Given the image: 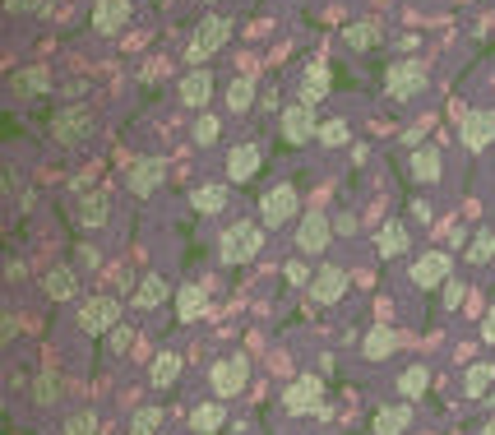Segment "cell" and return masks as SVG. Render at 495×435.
<instances>
[{"label":"cell","mask_w":495,"mask_h":435,"mask_svg":"<svg viewBox=\"0 0 495 435\" xmlns=\"http://www.w3.org/2000/svg\"><path fill=\"white\" fill-rule=\"evenodd\" d=\"M107 218H112V195H107V190H89V195L79 200V223L84 227H107Z\"/></svg>","instance_id":"obj_24"},{"label":"cell","mask_w":495,"mask_h":435,"mask_svg":"<svg viewBox=\"0 0 495 435\" xmlns=\"http://www.w3.org/2000/svg\"><path fill=\"white\" fill-rule=\"evenodd\" d=\"M130 343H134V329H130V324H116V329L107 334V352H112V357H121V352H130Z\"/></svg>","instance_id":"obj_41"},{"label":"cell","mask_w":495,"mask_h":435,"mask_svg":"<svg viewBox=\"0 0 495 435\" xmlns=\"http://www.w3.org/2000/svg\"><path fill=\"white\" fill-rule=\"evenodd\" d=\"M162 176H167L162 158H140V162H130V172H125V190L144 200V195H153V190L162 185Z\"/></svg>","instance_id":"obj_14"},{"label":"cell","mask_w":495,"mask_h":435,"mask_svg":"<svg viewBox=\"0 0 495 435\" xmlns=\"http://www.w3.org/2000/svg\"><path fill=\"white\" fill-rule=\"evenodd\" d=\"M51 140H56V144H79V140H89V130H93V112H89V107H61V112L56 116H51Z\"/></svg>","instance_id":"obj_7"},{"label":"cell","mask_w":495,"mask_h":435,"mask_svg":"<svg viewBox=\"0 0 495 435\" xmlns=\"http://www.w3.org/2000/svg\"><path fill=\"white\" fill-rule=\"evenodd\" d=\"M296 213H301V190L292 181H278L273 190H264V200H260V223L264 227H283Z\"/></svg>","instance_id":"obj_4"},{"label":"cell","mask_w":495,"mask_h":435,"mask_svg":"<svg viewBox=\"0 0 495 435\" xmlns=\"http://www.w3.org/2000/svg\"><path fill=\"white\" fill-rule=\"evenodd\" d=\"M204 306H209V292L200 287V283H185V287H176V315L190 324V320H200L204 315Z\"/></svg>","instance_id":"obj_27"},{"label":"cell","mask_w":495,"mask_h":435,"mask_svg":"<svg viewBox=\"0 0 495 435\" xmlns=\"http://www.w3.org/2000/svg\"><path fill=\"white\" fill-rule=\"evenodd\" d=\"M130 19V0H93V33H121Z\"/></svg>","instance_id":"obj_19"},{"label":"cell","mask_w":495,"mask_h":435,"mask_svg":"<svg viewBox=\"0 0 495 435\" xmlns=\"http://www.w3.org/2000/svg\"><path fill=\"white\" fill-rule=\"evenodd\" d=\"M449 274H454V260H449L445 251H426V255H417V260H412V269H407L412 287H422V292H431V287H445V283H449Z\"/></svg>","instance_id":"obj_6"},{"label":"cell","mask_w":495,"mask_h":435,"mask_svg":"<svg viewBox=\"0 0 495 435\" xmlns=\"http://www.w3.org/2000/svg\"><path fill=\"white\" fill-rule=\"evenodd\" d=\"M458 140L463 149H486L495 144V112H486V107H467V112L458 116Z\"/></svg>","instance_id":"obj_8"},{"label":"cell","mask_w":495,"mask_h":435,"mask_svg":"<svg viewBox=\"0 0 495 435\" xmlns=\"http://www.w3.org/2000/svg\"><path fill=\"white\" fill-rule=\"evenodd\" d=\"M74 324L89 338H107L121 324V302H116V296H89V302L74 311Z\"/></svg>","instance_id":"obj_2"},{"label":"cell","mask_w":495,"mask_h":435,"mask_svg":"<svg viewBox=\"0 0 495 435\" xmlns=\"http://www.w3.org/2000/svg\"><path fill=\"white\" fill-rule=\"evenodd\" d=\"M218 134H223V121L209 116V112H200V116H195V144H213Z\"/></svg>","instance_id":"obj_39"},{"label":"cell","mask_w":495,"mask_h":435,"mask_svg":"<svg viewBox=\"0 0 495 435\" xmlns=\"http://www.w3.org/2000/svg\"><path fill=\"white\" fill-rule=\"evenodd\" d=\"M362 352H366V362H384V357H394L398 352V334L394 329H366V338H362Z\"/></svg>","instance_id":"obj_25"},{"label":"cell","mask_w":495,"mask_h":435,"mask_svg":"<svg viewBox=\"0 0 495 435\" xmlns=\"http://www.w3.org/2000/svg\"><path fill=\"white\" fill-rule=\"evenodd\" d=\"M232 29H236V23H232L227 14H209V19H200L195 38H190V47H185V61H190V65H204L213 51L232 38Z\"/></svg>","instance_id":"obj_3"},{"label":"cell","mask_w":495,"mask_h":435,"mask_svg":"<svg viewBox=\"0 0 495 435\" xmlns=\"http://www.w3.org/2000/svg\"><path fill=\"white\" fill-rule=\"evenodd\" d=\"M343 42H347L352 51H371V47L380 42V23H375V19H356V23H347Z\"/></svg>","instance_id":"obj_31"},{"label":"cell","mask_w":495,"mask_h":435,"mask_svg":"<svg viewBox=\"0 0 495 435\" xmlns=\"http://www.w3.org/2000/svg\"><path fill=\"white\" fill-rule=\"evenodd\" d=\"M482 338H486V343H495V306H491V311H486V320H482Z\"/></svg>","instance_id":"obj_45"},{"label":"cell","mask_w":495,"mask_h":435,"mask_svg":"<svg viewBox=\"0 0 495 435\" xmlns=\"http://www.w3.org/2000/svg\"><path fill=\"white\" fill-rule=\"evenodd\" d=\"M245 380H251V362L245 357H223V362H213L209 371V385L218 398H236L245 389Z\"/></svg>","instance_id":"obj_9"},{"label":"cell","mask_w":495,"mask_h":435,"mask_svg":"<svg viewBox=\"0 0 495 435\" xmlns=\"http://www.w3.org/2000/svg\"><path fill=\"white\" fill-rule=\"evenodd\" d=\"M491 380H495V366H486V362L467 366V375H463V394H467V398H482V394L491 389Z\"/></svg>","instance_id":"obj_35"},{"label":"cell","mask_w":495,"mask_h":435,"mask_svg":"<svg viewBox=\"0 0 495 435\" xmlns=\"http://www.w3.org/2000/svg\"><path fill=\"white\" fill-rule=\"evenodd\" d=\"M176 93H181V107H195V112H204L209 98H213V70H204V65L185 70V79H181Z\"/></svg>","instance_id":"obj_16"},{"label":"cell","mask_w":495,"mask_h":435,"mask_svg":"<svg viewBox=\"0 0 495 435\" xmlns=\"http://www.w3.org/2000/svg\"><path fill=\"white\" fill-rule=\"evenodd\" d=\"M260 167H264V149H260V144H236V149L227 153V181H236V185L255 181Z\"/></svg>","instance_id":"obj_15"},{"label":"cell","mask_w":495,"mask_h":435,"mask_svg":"<svg viewBox=\"0 0 495 435\" xmlns=\"http://www.w3.org/2000/svg\"><path fill=\"white\" fill-rule=\"evenodd\" d=\"M329 241H334V223H329L324 213H306L296 223V251L301 255H324Z\"/></svg>","instance_id":"obj_12"},{"label":"cell","mask_w":495,"mask_h":435,"mask_svg":"<svg viewBox=\"0 0 495 435\" xmlns=\"http://www.w3.org/2000/svg\"><path fill=\"white\" fill-rule=\"evenodd\" d=\"M463 292H467L463 283H445V306H449V311H454V306L463 302Z\"/></svg>","instance_id":"obj_43"},{"label":"cell","mask_w":495,"mask_h":435,"mask_svg":"<svg viewBox=\"0 0 495 435\" xmlns=\"http://www.w3.org/2000/svg\"><path fill=\"white\" fill-rule=\"evenodd\" d=\"M477 435H495V422H486V426H482V431H477Z\"/></svg>","instance_id":"obj_47"},{"label":"cell","mask_w":495,"mask_h":435,"mask_svg":"<svg viewBox=\"0 0 495 435\" xmlns=\"http://www.w3.org/2000/svg\"><path fill=\"white\" fill-rule=\"evenodd\" d=\"M65 435H98V417L93 413H70L65 417Z\"/></svg>","instance_id":"obj_40"},{"label":"cell","mask_w":495,"mask_h":435,"mask_svg":"<svg viewBox=\"0 0 495 435\" xmlns=\"http://www.w3.org/2000/svg\"><path fill=\"white\" fill-rule=\"evenodd\" d=\"M407 172H412V181L435 185V181H440V172H445V158H440V149H435V144H417V149L407 153Z\"/></svg>","instance_id":"obj_18"},{"label":"cell","mask_w":495,"mask_h":435,"mask_svg":"<svg viewBox=\"0 0 495 435\" xmlns=\"http://www.w3.org/2000/svg\"><path fill=\"white\" fill-rule=\"evenodd\" d=\"M343 292H347V269L343 264H320L315 278H311V302L334 306V302H343Z\"/></svg>","instance_id":"obj_13"},{"label":"cell","mask_w":495,"mask_h":435,"mask_svg":"<svg viewBox=\"0 0 495 435\" xmlns=\"http://www.w3.org/2000/svg\"><path fill=\"white\" fill-rule=\"evenodd\" d=\"M431 389V371L426 366H407L403 375H398V394L403 398H422Z\"/></svg>","instance_id":"obj_34"},{"label":"cell","mask_w":495,"mask_h":435,"mask_svg":"<svg viewBox=\"0 0 495 435\" xmlns=\"http://www.w3.org/2000/svg\"><path fill=\"white\" fill-rule=\"evenodd\" d=\"M42 287H47L51 302H74V292H79V274H74L70 264H51V269H47V278H42Z\"/></svg>","instance_id":"obj_22"},{"label":"cell","mask_w":495,"mask_h":435,"mask_svg":"<svg viewBox=\"0 0 495 435\" xmlns=\"http://www.w3.org/2000/svg\"><path fill=\"white\" fill-rule=\"evenodd\" d=\"M347 121L343 116H334V121H320V134H315V144H324V149H338V144H347Z\"/></svg>","instance_id":"obj_38"},{"label":"cell","mask_w":495,"mask_h":435,"mask_svg":"<svg viewBox=\"0 0 495 435\" xmlns=\"http://www.w3.org/2000/svg\"><path fill=\"white\" fill-rule=\"evenodd\" d=\"M329 89H334V74H329V61H311L306 74H301V102H320L329 98Z\"/></svg>","instance_id":"obj_21"},{"label":"cell","mask_w":495,"mask_h":435,"mask_svg":"<svg viewBox=\"0 0 495 435\" xmlns=\"http://www.w3.org/2000/svg\"><path fill=\"white\" fill-rule=\"evenodd\" d=\"M463 260H467V264H491V260H495V232H491V227H482L473 241H467Z\"/></svg>","instance_id":"obj_33"},{"label":"cell","mask_w":495,"mask_h":435,"mask_svg":"<svg viewBox=\"0 0 495 435\" xmlns=\"http://www.w3.org/2000/svg\"><path fill=\"white\" fill-rule=\"evenodd\" d=\"M264 246V232L260 223H251V218H236V223L223 232V241H218V255H223V264H251Z\"/></svg>","instance_id":"obj_1"},{"label":"cell","mask_w":495,"mask_h":435,"mask_svg":"<svg viewBox=\"0 0 495 435\" xmlns=\"http://www.w3.org/2000/svg\"><path fill=\"white\" fill-rule=\"evenodd\" d=\"M149 380H153L158 389H172L176 380H181V357H176V352H158V357H153V371H149Z\"/></svg>","instance_id":"obj_29"},{"label":"cell","mask_w":495,"mask_h":435,"mask_svg":"<svg viewBox=\"0 0 495 435\" xmlns=\"http://www.w3.org/2000/svg\"><path fill=\"white\" fill-rule=\"evenodd\" d=\"M412 426V407L407 403H389L371 417V435H403Z\"/></svg>","instance_id":"obj_23"},{"label":"cell","mask_w":495,"mask_h":435,"mask_svg":"<svg viewBox=\"0 0 495 435\" xmlns=\"http://www.w3.org/2000/svg\"><path fill=\"white\" fill-rule=\"evenodd\" d=\"M56 398H61V375L51 371V366H42V371L33 375V403H38V407H51Z\"/></svg>","instance_id":"obj_32"},{"label":"cell","mask_w":495,"mask_h":435,"mask_svg":"<svg viewBox=\"0 0 495 435\" xmlns=\"http://www.w3.org/2000/svg\"><path fill=\"white\" fill-rule=\"evenodd\" d=\"M158 431H162V407L158 403L140 407V413L130 417V435H158Z\"/></svg>","instance_id":"obj_37"},{"label":"cell","mask_w":495,"mask_h":435,"mask_svg":"<svg viewBox=\"0 0 495 435\" xmlns=\"http://www.w3.org/2000/svg\"><path fill=\"white\" fill-rule=\"evenodd\" d=\"M320 398H324V380L320 375H296L292 385L283 389V407L292 417H306V413H315L320 407Z\"/></svg>","instance_id":"obj_11"},{"label":"cell","mask_w":495,"mask_h":435,"mask_svg":"<svg viewBox=\"0 0 495 435\" xmlns=\"http://www.w3.org/2000/svg\"><path fill=\"white\" fill-rule=\"evenodd\" d=\"M375 251H380L384 260H398V255L412 251V232H407L403 218H384V227L375 232Z\"/></svg>","instance_id":"obj_17"},{"label":"cell","mask_w":495,"mask_h":435,"mask_svg":"<svg viewBox=\"0 0 495 435\" xmlns=\"http://www.w3.org/2000/svg\"><path fill=\"white\" fill-rule=\"evenodd\" d=\"M190 209H195L200 218H213V213H223L227 209V185L223 181H204L190 190Z\"/></svg>","instance_id":"obj_20"},{"label":"cell","mask_w":495,"mask_h":435,"mask_svg":"<svg viewBox=\"0 0 495 435\" xmlns=\"http://www.w3.org/2000/svg\"><path fill=\"white\" fill-rule=\"evenodd\" d=\"M255 98H260V89H255L251 74H236L232 84H227V107H232V112H251Z\"/></svg>","instance_id":"obj_28"},{"label":"cell","mask_w":495,"mask_h":435,"mask_svg":"<svg viewBox=\"0 0 495 435\" xmlns=\"http://www.w3.org/2000/svg\"><path fill=\"white\" fill-rule=\"evenodd\" d=\"M167 296H172V287L162 283V274H144L140 287H134V306H140V311H153V306L167 302Z\"/></svg>","instance_id":"obj_26"},{"label":"cell","mask_w":495,"mask_h":435,"mask_svg":"<svg viewBox=\"0 0 495 435\" xmlns=\"http://www.w3.org/2000/svg\"><path fill=\"white\" fill-rule=\"evenodd\" d=\"M47 89H51V74L42 65H29L14 74V93H47Z\"/></svg>","instance_id":"obj_36"},{"label":"cell","mask_w":495,"mask_h":435,"mask_svg":"<svg viewBox=\"0 0 495 435\" xmlns=\"http://www.w3.org/2000/svg\"><path fill=\"white\" fill-rule=\"evenodd\" d=\"M422 89H426L422 61H394L389 70H384V93L389 98H417Z\"/></svg>","instance_id":"obj_10"},{"label":"cell","mask_w":495,"mask_h":435,"mask_svg":"<svg viewBox=\"0 0 495 435\" xmlns=\"http://www.w3.org/2000/svg\"><path fill=\"white\" fill-rule=\"evenodd\" d=\"M278 134H283V144L301 149V144H311L315 134H320V121H315V107L311 102H287L283 107V116H278Z\"/></svg>","instance_id":"obj_5"},{"label":"cell","mask_w":495,"mask_h":435,"mask_svg":"<svg viewBox=\"0 0 495 435\" xmlns=\"http://www.w3.org/2000/svg\"><path fill=\"white\" fill-rule=\"evenodd\" d=\"M283 278L292 283V287H311V269H306V260H287V269H283Z\"/></svg>","instance_id":"obj_42"},{"label":"cell","mask_w":495,"mask_h":435,"mask_svg":"<svg viewBox=\"0 0 495 435\" xmlns=\"http://www.w3.org/2000/svg\"><path fill=\"white\" fill-rule=\"evenodd\" d=\"M223 422H227V407H223V403H200L195 413H190V426H195L200 435L223 431Z\"/></svg>","instance_id":"obj_30"},{"label":"cell","mask_w":495,"mask_h":435,"mask_svg":"<svg viewBox=\"0 0 495 435\" xmlns=\"http://www.w3.org/2000/svg\"><path fill=\"white\" fill-rule=\"evenodd\" d=\"M38 5H42V0H5V10H14V14H29Z\"/></svg>","instance_id":"obj_44"},{"label":"cell","mask_w":495,"mask_h":435,"mask_svg":"<svg viewBox=\"0 0 495 435\" xmlns=\"http://www.w3.org/2000/svg\"><path fill=\"white\" fill-rule=\"evenodd\" d=\"M412 218H417V223H431V204H412Z\"/></svg>","instance_id":"obj_46"}]
</instances>
